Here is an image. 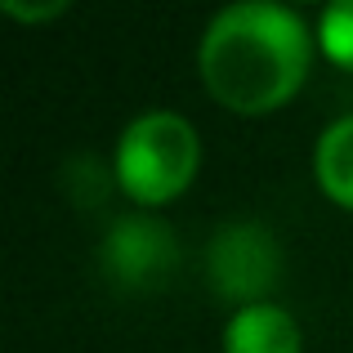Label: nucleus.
Here are the masks:
<instances>
[{"instance_id":"7","label":"nucleus","mask_w":353,"mask_h":353,"mask_svg":"<svg viewBox=\"0 0 353 353\" xmlns=\"http://www.w3.org/2000/svg\"><path fill=\"white\" fill-rule=\"evenodd\" d=\"M9 18H23V23H50V18L68 14V0H45V5H23V0H0Z\"/></svg>"},{"instance_id":"6","label":"nucleus","mask_w":353,"mask_h":353,"mask_svg":"<svg viewBox=\"0 0 353 353\" xmlns=\"http://www.w3.org/2000/svg\"><path fill=\"white\" fill-rule=\"evenodd\" d=\"M318 41H322V54H327L336 68L353 72V0H340V5L322 9Z\"/></svg>"},{"instance_id":"1","label":"nucleus","mask_w":353,"mask_h":353,"mask_svg":"<svg viewBox=\"0 0 353 353\" xmlns=\"http://www.w3.org/2000/svg\"><path fill=\"white\" fill-rule=\"evenodd\" d=\"M313 63V36L286 5H228L201 36V85L237 117L277 112L304 85Z\"/></svg>"},{"instance_id":"4","label":"nucleus","mask_w":353,"mask_h":353,"mask_svg":"<svg viewBox=\"0 0 353 353\" xmlns=\"http://www.w3.org/2000/svg\"><path fill=\"white\" fill-rule=\"evenodd\" d=\"M224 353H300V327L277 304H241L224 331Z\"/></svg>"},{"instance_id":"5","label":"nucleus","mask_w":353,"mask_h":353,"mask_svg":"<svg viewBox=\"0 0 353 353\" xmlns=\"http://www.w3.org/2000/svg\"><path fill=\"white\" fill-rule=\"evenodd\" d=\"M313 179L336 206L353 210V117H340L322 130L313 148Z\"/></svg>"},{"instance_id":"2","label":"nucleus","mask_w":353,"mask_h":353,"mask_svg":"<svg viewBox=\"0 0 353 353\" xmlns=\"http://www.w3.org/2000/svg\"><path fill=\"white\" fill-rule=\"evenodd\" d=\"M201 161L197 130L174 112H143L117 143V183L139 206H165L192 183Z\"/></svg>"},{"instance_id":"3","label":"nucleus","mask_w":353,"mask_h":353,"mask_svg":"<svg viewBox=\"0 0 353 353\" xmlns=\"http://www.w3.org/2000/svg\"><path fill=\"white\" fill-rule=\"evenodd\" d=\"M210 273L219 277L224 295H237V300L255 304L250 295H264L277 277V255H273L268 233L255 224L224 228L219 241L210 246Z\"/></svg>"}]
</instances>
